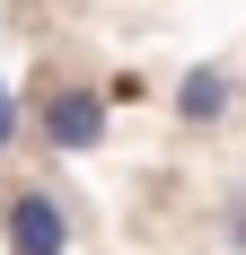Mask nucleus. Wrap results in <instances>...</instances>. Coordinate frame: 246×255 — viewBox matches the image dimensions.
Listing matches in <instances>:
<instances>
[{"mask_svg": "<svg viewBox=\"0 0 246 255\" xmlns=\"http://www.w3.org/2000/svg\"><path fill=\"white\" fill-rule=\"evenodd\" d=\"M26 124H35L44 150L88 158V150H106V88L97 79H44V88L26 97Z\"/></svg>", "mask_w": 246, "mask_h": 255, "instance_id": "1", "label": "nucleus"}, {"mask_svg": "<svg viewBox=\"0 0 246 255\" xmlns=\"http://www.w3.org/2000/svg\"><path fill=\"white\" fill-rule=\"evenodd\" d=\"M9 141H18V97H9V79H0V158H9Z\"/></svg>", "mask_w": 246, "mask_h": 255, "instance_id": "5", "label": "nucleus"}, {"mask_svg": "<svg viewBox=\"0 0 246 255\" xmlns=\"http://www.w3.org/2000/svg\"><path fill=\"white\" fill-rule=\"evenodd\" d=\"M238 88H246L238 71L194 62V71L176 79V124H185V132H220V124H229V106H238Z\"/></svg>", "mask_w": 246, "mask_h": 255, "instance_id": "3", "label": "nucleus"}, {"mask_svg": "<svg viewBox=\"0 0 246 255\" xmlns=\"http://www.w3.org/2000/svg\"><path fill=\"white\" fill-rule=\"evenodd\" d=\"M220 247L246 255V194H229V203H220Z\"/></svg>", "mask_w": 246, "mask_h": 255, "instance_id": "4", "label": "nucleus"}, {"mask_svg": "<svg viewBox=\"0 0 246 255\" xmlns=\"http://www.w3.org/2000/svg\"><path fill=\"white\" fill-rule=\"evenodd\" d=\"M0 238H9V255H71V203L53 185H9L0 194Z\"/></svg>", "mask_w": 246, "mask_h": 255, "instance_id": "2", "label": "nucleus"}]
</instances>
